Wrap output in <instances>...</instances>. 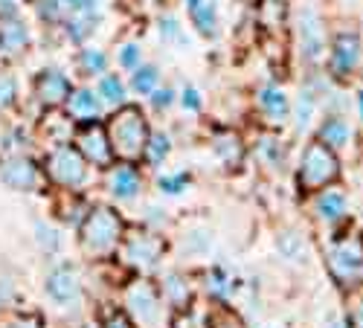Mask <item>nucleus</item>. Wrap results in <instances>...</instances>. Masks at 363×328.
Masks as SVG:
<instances>
[{
	"label": "nucleus",
	"mask_w": 363,
	"mask_h": 328,
	"mask_svg": "<svg viewBox=\"0 0 363 328\" xmlns=\"http://www.w3.org/2000/svg\"><path fill=\"white\" fill-rule=\"evenodd\" d=\"M108 140L113 148V157H119L123 163H134L143 157L145 142L151 137L148 123L137 105H119V111L108 119Z\"/></svg>",
	"instance_id": "obj_1"
},
{
	"label": "nucleus",
	"mask_w": 363,
	"mask_h": 328,
	"mask_svg": "<svg viewBox=\"0 0 363 328\" xmlns=\"http://www.w3.org/2000/svg\"><path fill=\"white\" fill-rule=\"evenodd\" d=\"M119 235H123V221L108 206L94 210L82 227V242L90 253H111L119 242Z\"/></svg>",
	"instance_id": "obj_2"
},
{
	"label": "nucleus",
	"mask_w": 363,
	"mask_h": 328,
	"mask_svg": "<svg viewBox=\"0 0 363 328\" xmlns=\"http://www.w3.org/2000/svg\"><path fill=\"white\" fill-rule=\"evenodd\" d=\"M47 174L50 181L65 186V189H79L87 177V160L82 157L79 148L73 145H58L47 157Z\"/></svg>",
	"instance_id": "obj_3"
},
{
	"label": "nucleus",
	"mask_w": 363,
	"mask_h": 328,
	"mask_svg": "<svg viewBox=\"0 0 363 328\" xmlns=\"http://www.w3.org/2000/svg\"><path fill=\"white\" fill-rule=\"evenodd\" d=\"M125 302L140 328H160V296L151 288V282L137 279L125 290Z\"/></svg>",
	"instance_id": "obj_4"
},
{
	"label": "nucleus",
	"mask_w": 363,
	"mask_h": 328,
	"mask_svg": "<svg viewBox=\"0 0 363 328\" xmlns=\"http://www.w3.org/2000/svg\"><path fill=\"white\" fill-rule=\"evenodd\" d=\"M79 152L87 163H94V166H111V160H113V148H111L108 131L99 123H90L79 131Z\"/></svg>",
	"instance_id": "obj_5"
},
{
	"label": "nucleus",
	"mask_w": 363,
	"mask_h": 328,
	"mask_svg": "<svg viewBox=\"0 0 363 328\" xmlns=\"http://www.w3.org/2000/svg\"><path fill=\"white\" fill-rule=\"evenodd\" d=\"M73 94V84L65 73H58V70H44L38 79H35V96L44 108H58V105H65Z\"/></svg>",
	"instance_id": "obj_6"
},
{
	"label": "nucleus",
	"mask_w": 363,
	"mask_h": 328,
	"mask_svg": "<svg viewBox=\"0 0 363 328\" xmlns=\"http://www.w3.org/2000/svg\"><path fill=\"white\" fill-rule=\"evenodd\" d=\"M163 253V242L157 235H148V232H134L128 235L125 242V259L137 267H143V271H148V267H155L157 259Z\"/></svg>",
	"instance_id": "obj_7"
},
{
	"label": "nucleus",
	"mask_w": 363,
	"mask_h": 328,
	"mask_svg": "<svg viewBox=\"0 0 363 328\" xmlns=\"http://www.w3.org/2000/svg\"><path fill=\"white\" fill-rule=\"evenodd\" d=\"M65 105H67V116L73 119V123L90 125V123H99L102 119V99H99V94L90 91V87H79V91H73Z\"/></svg>",
	"instance_id": "obj_8"
},
{
	"label": "nucleus",
	"mask_w": 363,
	"mask_h": 328,
	"mask_svg": "<svg viewBox=\"0 0 363 328\" xmlns=\"http://www.w3.org/2000/svg\"><path fill=\"white\" fill-rule=\"evenodd\" d=\"M47 293L58 305H70L82 296V282H79V273L73 267H55L47 279Z\"/></svg>",
	"instance_id": "obj_9"
},
{
	"label": "nucleus",
	"mask_w": 363,
	"mask_h": 328,
	"mask_svg": "<svg viewBox=\"0 0 363 328\" xmlns=\"http://www.w3.org/2000/svg\"><path fill=\"white\" fill-rule=\"evenodd\" d=\"M0 177L12 189H35L38 183V169L29 157H12L0 166Z\"/></svg>",
	"instance_id": "obj_10"
},
{
	"label": "nucleus",
	"mask_w": 363,
	"mask_h": 328,
	"mask_svg": "<svg viewBox=\"0 0 363 328\" xmlns=\"http://www.w3.org/2000/svg\"><path fill=\"white\" fill-rule=\"evenodd\" d=\"M186 9H189V18L201 35H206V38L218 35V9L213 0H186Z\"/></svg>",
	"instance_id": "obj_11"
},
{
	"label": "nucleus",
	"mask_w": 363,
	"mask_h": 328,
	"mask_svg": "<svg viewBox=\"0 0 363 328\" xmlns=\"http://www.w3.org/2000/svg\"><path fill=\"white\" fill-rule=\"evenodd\" d=\"M331 174H335V163H331V157L323 152V148L314 145L306 154V163H302V181H306L308 186H320Z\"/></svg>",
	"instance_id": "obj_12"
},
{
	"label": "nucleus",
	"mask_w": 363,
	"mask_h": 328,
	"mask_svg": "<svg viewBox=\"0 0 363 328\" xmlns=\"http://www.w3.org/2000/svg\"><path fill=\"white\" fill-rule=\"evenodd\" d=\"M108 186H111L113 198L131 200V198L140 195V174H137L128 163H125V166H116V169L111 171V177H108Z\"/></svg>",
	"instance_id": "obj_13"
},
{
	"label": "nucleus",
	"mask_w": 363,
	"mask_h": 328,
	"mask_svg": "<svg viewBox=\"0 0 363 328\" xmlns=\"http://www.w3.org/2000/svg\"><path fill=\"white\" fill-rule=\"evenodd\" d=\"M29 44V29L26 23H21L18 18H9V21H0V50L15 55L21 50H26Z\"/></svg>",
	"instance_id": "obj_14"
},
{
	"label": "nucleus",
	"mask_w": 363,
	"mask_h": 328,
	"mask_svg": "<svg viewBox=\"0 0 363 328\" xmlns=\"http://www.w3.org/2000/svg\"><path fill=\"white\" fill-rule=\"evenodd\" d=\"M299 38H302V50L308 58H317L323 50V38H320V23L314 18V12H302L299 15Z\"/></svg>",
	"instance_id": "obj_15"
},
{
	"label": "nucleus",
	"mask_w": 363,
	"mask_h": 328,
	"mask_svg": "<svg viewBox=\"0 0 363 328\" xmlns=\"http://www.w3.org/2000/svg\"><path fill=\"white\" fill-rule=\"evenodd\" d=\"M259 105L262 111L270 116V119H285L288 116V99L285 94L279 91V87H262V94H259Z\"/></svg>",
	"instance_id": "obj_16"
},
{
	"label": "nucleus",
	"mask_w": 363,
	"mask_h": 328,
	"mask_svg": "<svg viewBox=\"0 0 363 328\" xmlns=\"http://www.w3.org/2000/svg\"><path fill=\"white\" fill-rule=\"evenodd\" d=\"M213 148H216V154H218L227 166H238V163H241V157H245V148H241V140H238L235 134H227V131H221V134L216 137Z\"/></svg>",
	"instance_id": "obj_17"
},
{
	"label": "nucleus",
	"mask_w": 363,
	"mask_h": 328,
	"mask_svg": "<svg viewBox=\"0 0 363 328\" xmlns=\"http://www.w3.org/2000/svg\"><path fill=\"white\" fill-rule=\"evenodd\" d=\"M79 70L84 76H102L108 70V55L99 47H84L79 52Z\"/></svg>",
	"instance_id": "obj_18"
},
{
	"label": "nucleus",
	"mask_w": 363,
	"mask_h": 328,
	"mask_svg": "<svg viewBox=\"0 0 363 328\" xmlns=\"http://www.w3.org/2000/svg\"><path fill=\"white\" fill-rule=\"evenodd\" d=\"M96 29V18L94 15H84V12H73V18L67 21V35L73 44H84Z\"/></svg>",
	"instance_id": "obj_19"
},
{
	"label": "nucleus",
	"mask_w": 363,
	"mask_h": 328,
	"mask_svg": "<svg viewBox=\"0 0 363 328\" xmlns=\"http://www.w3.org/2000/svg\"><path fill=\"white\" fill-rule=\"evenodd\" d=\"M157 79H160L157 67H151V64H140V67L134 70V76H131V87H134V94H140V96H151V94L157 91Z\"/></svg>",
	"instance_id": "obj_20"
},
{
	"label": "nucleus",
	"mask_w": 363,
	"mask_h": 328,
	"mask_svg": "<svg viewBox=\"0 0 363 328\" xmlns=\"http://www.w3.org/2000/svg\"><path fill=\"white\" fill-rule=\"evenodd\" d=\"M172 152V140L166 134H151L148 142H145V152H143V160L148 166H160Z\"/></svg>",
	"instance_id": "obj_21"
},
{
	"label": "nucleus",
	"mask_w": 363,
	"mask_h": 328,
	"mask_svg": "<svg viewBox=\"0 0 363 328\" xmlns=\"http://www.w3.org/2000/svg\"><path fill=\"white\" fill-rule=\"evenodd\" d=\"M163 296H166V300H169L174 308H184V305L189 302V285H186V279L177 276V273L166 276V279H163Z\"/></svg>",
	"instance_id": "obj_22"
},
{
	"label": "nucleus",
	"mask_w": 363,
	"mask_h": 328,
	"mask_svg": "<svg viewBox=\"0 0 363 328\" xmlns=\"http://www.w3.org/2000/svg\"><path fill=\"white\" fill-rule=\"evenodd\" d=\"M99 99L102 102H108V105H125V84H123V79L119 76H102V81H99Z\"/></svg>",
	"instance_id": "obj_23"
},
{
	"label": "nucleus",
	"mask_w": 363,
	"mask_h": 328,
	"mask_svg": "<svg viewBox=\"0 0 363 328\" xmlns=\"http://www.w3.org/2000/svg\"><path fill=\"white\" fill-rule=\"evenodd\" d=\"M354 62H357V38H340L337 55H335V67L340 73H346L349 67H354Z\"/></svg>",
	"instance_id": "obj_24"
},
{
	"label": "nucleus",
	"mask_w": 363,
	"mask_h": 328,
	"mask_svg": "<svg viewBox=\"0 0 363 328\" xmlns=\"http://www.w3.org/2000/svg\"><path fill=\"white\" fill-rule=\"evenodd\" d=\"M116 62H119V67L123 70H128V73H134L137 67H140V62H143V50H140V44H123V50L116 52Z\"/></svg>",
	"instance_id": "obj_25"
},
{
	"label": "nucleus",
	"mask_w": 363,
	"mask_h": 328,
	"mask_svg": "<svg viewBox=\"0 0 363 328\" xmlns=\"http://www.w3.org/2000/svg\"><path fill=\"white\" fill-rule=\"evenodd\" d=\"M18 99V81L12 73H0V108H9Z\"/></svg>",
	"instance_id": "obj_26"
},
{
	"label": "nucleus",
	"mask_w": 363,
	"mask_h": 328,
	"mask_svg": "<svg viewBox=\"0 0 363 328\" xmlns=\"http://www.w3.org/2000/svg\"><path fill=\"white\" fill-rule=\"evenodd\" d=\"M35 4V12H38V18L41 21H47V23H52V21H58L62 18V0H33Z\"/></svg>",
	"instance_id": "obj_27"
},
{
	"label": "nucleus",
	"mask_w": 363,
	"mask_h": 328,
	"mask_svg": "<svg viewBox=\"0 0 363 328\" xmlns=\"http://www.w3.org/2000/svg\"><path fill=\"white\" fill-rule=\"evenodd\" d=\"M35 238H38L41 250H47V253H55V250H58V232H55L52 227H47L44 221L35 224Z\"/></svg>",
	"instance_id": "obj_28"
},
{
	"label": "nucleus",
	"mask_w": 363,
	"mask_h": 328,
	"mask_svg": "<svg viewBox=\"0 0 363 328\" xmlns=\"http://www.w3.org/2000/svg\"><path fill=\"white\" fill-rule=\"evenodd\" d=\"M346 137H349V128L340 123V119H331V123L323 125V140H328L331 145H343Z\"/></svg>",
	"instance_id": "obj_29"
},
{
	"label": "nucleus",
	"mask_w": 363,
	"mask_h": 328,
	"mask_svg": "<svg viewBox=\"0 0 363 328\" xmlns=\"http://www.w3.org/2000/svg\"><path fill=\"white\" fill-rule=\"evenodd\" d=\"M186 183H189V177L186 174H172V177H160V192H166V195H180L186 189Z\"/></svg>",
	"instance_id": "obj_30"
},
{
	"label": "nucleus",
	"mask_w": 363,
	"mask_h": 328,
	"mask_svg": "<svg viewBox=\"0 0 363 328\" xmlns=\"http://www.w3.org/2000/svg\"><path fill=\"white\" fill-rule=\"evenodd\" d=\"M320 213H323L325 218H337V215L343 213V198H340V195H325V198L320 200Z\"/></svg>",
	"instance_id": "obj_31"
},
{
	"label": "nucleus",
	"mask_w": 363,
	"mask_h": 328,
	"mask_svg": "<svg viewBox=\"0 0 363 328\" xmlns=\"http://www.w3.org/2000/svg\"><path fill=\"white\" fill-rule=\"evenodd\" d=\"M160 38H163V41H184L180 23H177L174 18H163V21H160Z\"/></svg>",
	"instance_id": "obj_32"
},
{
	"label": "nucleus",
	"mask_w": 363,
	"mask_h": 328,
	"mask_svg": "<svg viewBox=\"0 0 363 328\" xmlns=\"http://www.w3.org/2000/svg\"><path fill=\"white\" fill-rule=\"evenodd\" d=\"M311 108H314V102H311V94H302V99H299V116H296V125L299 128H306L308 125V119H311Z\"/></svg>",
	"instance_id": "obj_33"
},
{
	"label": "nucleus",
	"mask_w": 363,
	"mask_h": 328,
	"mask_svg": "<svg viewBox=\"0 0 363 328\" xmlns=\"http://www.w3.org/2000/svg\"><path fill=\"white\" fill-rule=\"evenodd\" d=\"M151 102H155V108H157V111H163V108H169V105L174 102V91H172V87L155 91V94H151Z\"/></svg>",
	"instance_id": "obj_34"
},
{
	"label": "nucleus",
	"mask_w": 363,
	"mask_h": 328,
	"mask_svg": "<svg viewBox=\"0 0 363 328\" xmlns=\"http://www.w3.org/2000/svg\"><path fill=\"white\" fill-rule=\"evenodd\" d=\"M180 102H184L186 111H201V94L195 91V87H186L184 96H180Z\"/></svg>",
	"instance_id": "obj_35"
},
{
	"label": "nucleus",
	"mask_w": 363,
	"mask_h": 328,
	"mask_svg": "<svg viewBox=\"0 0 363 328\" xmlns=\"http://www.w3.org/2000/svg\"><path fill=\"white\" fill-rule=\"evenodd\" d=\"M9 18H18V4H12V0H0V21H9Z\"/></svg>",
	"instance_id": "obj_36"
},
{
	"label": "nucleus",
	"mask_w": 363,
	"mask_h": 328,
	"mask_svg": "<svg viewBox=\"0 0 363 328\" xmlns=\"http://www.w3.org/2000/svg\"><path fill=\"white\" fill-rule=\"evenodd\" d=\"M227 285H230V282H227L224 271H216V273H213V279H209V288H213L216 293H224V290H227Z\"/></svg>",
	"instance_id": "obj_37"
},
{
	"label": "nucleus",
	"mask_w": 363,
	"mask_h": 328,
	"mask_svg": "<svg viewBox=\"0 0 363 328\" xmlns=\"http://www.w3.org/2000/svg\"><path fill=\"white\" fill-rule=\"evenodd\" d=\"M9 328H41V319H38V317H21V319H15Z\"/></svg>",
	"instance_id": "obj_38"
},
{
	"label": "nucleus",
	"mask_w": 363,
	"mask_h": 328,
	"mask_svg": "<svg viewBox=\"0 0 363 328\" xmlns=\"http://www.w3.org/2000/svg\"><path fill=\"white\" fill-rule=\"evenodd\" d=\"M105 328H134V325H131V322H128L125 317H119V314H113V317L108 319V325H105Z\"/></svg>",
	"instance_id": "obj_39"
},
{
	"label": "nucleus",
	"mask_w": 363,
	"mask_h": 328,
	"mask_svg": "<svg viewBox=\"0 0 363 328\" xmlns=\"http://www.w3.org/2000/svg\"><path fill=\"white\" fill-rule=\"evenodd\" d=\"M62 4H65V6H70V9H79V6L84 4V0H62Z\"/></svg>",
	"instance_id": "obj_40"
},
{
	"label": "nucleus",
	"mask_w": 363,
	"mask_h": 328,
	"mask_svg": "<svg viewBox=\"0 0 363 328\" xmlns=\"http://www.w3.org/2000/svg\"><path fill=\"white\" fill-rule=\"evenodd\" d=\"M360 108H363V96H360Z\"/></svg>",
	"instance_id": "obj_41"
}]
</instances>
